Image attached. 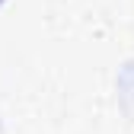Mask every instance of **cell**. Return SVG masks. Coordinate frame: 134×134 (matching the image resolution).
Here are the masks:
<instances>
[{"label":"cell","instance_id":"1","mask_svg":"<svg viewBox=\"0 0 134 134\" xmlns=\"http://www.w3.org/2000/svg\"><path fill=\"white\" fill-rule=\"evenodd\" d=\"M0 3H3V0H0Z\"/></svg>","mask_w":134,"mask_h":134}]
</instances>
